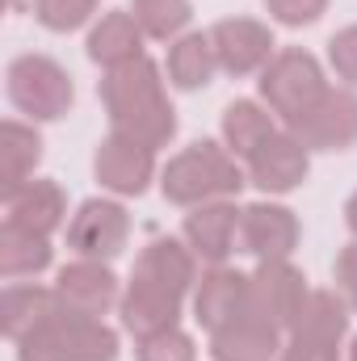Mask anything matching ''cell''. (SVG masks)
I'll use <instances>...</instances> for the list:
<instances>
[{
  "instance_id": "cell-26",
  "label": "cell",
  "mask_w": 357,
  "mask_h": 361,
  "mask_svg": "<svg viewBox=\"0 0 357 361\" xmlns=\"http://www.w3.org/2000/svg\"><path fill=\"white\" fill-rule=\"evenodd\" d=\"M55 265V248L47 235H30L17 227H0V277L4 281H25Z\"/></svg>"
},
{
  "instance_id": "cell-22",
  "label": "cell",
  "mask_w": 357,
  "mask_h": 361,
  "mask_svg": "<svg viewBox=\"0 0 357 361\" xmlns=\"http://www.w3.org/2000/svg\"><path fill=\"white\" fill-rule=\"evenodd\" d=\"M59 311L55 286H38V281H8L0 294V328L8 336V345L25 341L34 328H42L51 315Z\"/></svg>"
},
{
  "instance_id": "cell-12",
  "label": "cell",
  "mask_w": 357,
  "mask_h": 361,
  "mask_svg": "<svg viewBox=\"0 0 357 361\" xmlns=\"http://www.w3.org/2000/svg\"><path fill=\"white\" fill-rule=\"evenodd\" d=\"M303 240V223L286 202L261 197L253 206H244L240 219V248L257 261H290L294 248Z\"/></svg>"
},
{
  "instance_id": "cell-14",
  "label": "cell",
  "mask_w": 357,
  "mask_h": 361,
  "mask_svg": "<svg viewBox=\"0 0 357 361\" xmlns=\"http://www.w3.org/2000/svg\"><path fill=\"white\" fill-rule=\"evenodd\" d=\"M240 219L244 206H236V197L193 206L181 223V240L193 248L202 265H227V257L240 248Z\"/></svg>"
},
{
  "instance_id": "cell-28",
  "label": "cell",
  "mask_w": 357,
  "mask_h": 361,
  "mask_svg": "<svg viewBox=\"0 0 357 361\" xmlns=\"http://www.w3.org/2000/svg\"><path fill=\"white\" fill-rule=\"evenodd\" d=\"M97 4H101V0H30L34 21H38L42 30H51V34H76V30L92 25V21L101 17Z\"/></svg>"
},
{
  "instance_id": "cell-6",
  "label": "cell",
  "mask_w": 357,
  "mask_h": 361,
  "mask_svg": "<svg viewBox=\"0 0 357 361\" xmlns=\"http://www.w3.org/2000/svg\"><path fill=\"white\" fill-rule=\"evenodd\" d=\"M68 248L80 257V261H118L131 244V214L122 206V197H109V193H97L85 197L76 206V214L68 219Z\"/></svg>"
},
{
  "instance_id": "cell-9",
  "label": "cell",
  "mask_w": 357,
  "mask_h": 361,
  "mask_svg": "<svg viewBox=\"0 0 357 361\" xmlns=\"http://www.w3.org/2000/svg\"><path fill=\"white\" fill-rule=\"evenodd\" d=\"M307 294L311 286L294 261H257V269L248 273V311L282 332H290Z\"/></svg>"
},
{
  "instance_id": "cell-27",
  "label": "cell",
  "mask_w": 357,
  "mask_h": 361,
  "mask_svg": "<svg viewBox=\"0 0 357 361\" xmlns=\"http://www.w3.org/2000/svg\"><path fill=\"white\" fill-rule=\"evenodd\" d=\"M131 13L152 42H177L181 34H189L193 0H131Z\"/></svg>"
},
{
  "instance_id": "cell-7",
  "label": "cell",
  "mask_w": 357,
  "mask_h": 361,
  "mask_svg": "<svg viewBox=\"0 0 357 361\" xmlns=\"http://www.w3.org/2000/svg\"><path fill=\"white\" fill-rule=\"evenodd\" d=\"M92 177L109 197H143L152 180H160V160L152 147L109 130L92 152Z\"/></svg>"
},
{
  "instance_id": "cell-10",
  "label": "cell",
  "mask_w": 357,
  "mask_h": 361,
  "mask_svg": "<svg viewBox=\"0 0 357 361\" xmlns=\"http://www.w3.org/2000/svg\"><path fill=\"white\" fill-rule=\"evenodd\" d=\"M210 47L219 59V72L227 76H261L265 63L277 55V38L261 17H223L210 25Z\"/></svg>"
},
{
  "instance_id": "cell-20",
  "label": "cell",
  "mask_w": 357,
  "mask_h": 361,
  "mask_svg": "<svg viewBox=\"0 0 357 361\" xmlns=\"http://www.w3.org/2000/svg\"><path fill=\"white\" fill-rule=\"evenodd\" d=\"M282 349H286V332L265 324L253 311H244L227 328L210 332V357L214 361H277Z\"/></svg>"
},
{
  "instance_id": "cell-23",
  "label": "cell",
  "mask_w": 357,
  "mask_h": 361,
  "mask_svg": "<svg viewBox=\"0 0 357 361\" xmlns=\"http://www.w3.org/2000/svg\"><path fill=\"white\" fill-rule=\"evenodd\" d=\"M273 135H277V118L269 114V105H261V97H240L219 118V139L236 160H248Z\"/></svg>"
},
{
  "instance_id": "cell-17",
  "label": "cell",
  "mask_w": 357,
  "mask_h": 361,
  "mask_svg": "<svg viewBox=\"0 0 357 361\" xmlns=\"http://www.w3.org/2000/svg\"><path fill=\"white\" fill-rule=\"evenodd\" d=\"M4 227L30 231V235H55L68 227V193L51 177H34L17 193L4 197Z\"/></svg>"
},
{
  "instance_id": "cell-5",
  "label": "cell",
  "mask_w": 357,
  "mask_h": 361,
  "mask_svg": "<svg viewBox=\"0 0 357 361\" xmlns=\"http://www.w3.org/2000/svg\"><path fill=\"white\" fill-rule=\"evenodd\" d=\"M328 89H332V80H328L324 63H320L311 51H303V47L277 51L265 63V72L257 76V97H261V105H269V114L282 118V122L303 118Z\"/></svg>"
},
{
  "instance_id": "cell-3",
  "label": "cell",
  "mask_w": 357,
  "mask_h": 361,
  "mask_svg": "<svg viewBox=\"0 0 357 361\" xmlns=\"http://www.w3.org/2000/svg\"><path fill=\"white\" fill-rule=\"evenodd\" d=\"M13 349L17 361H118L122 336L105 319H89L59 307L42 328H34Z\"/></svg>"
},
{
  "instance_id": "cell-21",
  "label": "cell",
  "mask_w": 357,
  "mask_h": 361,
  "mask_svg": "<svg viewBox=\"0 0 357 361\" xmlns=\"http://www.w3.org/2000/svg\"><path fill=\"white\" fill-rule=\"evenodd\" d=\"M143 42H147V34L139 30V21H135L131 8H105V13L89 25L85 51H89V59L101 72H109V68H122V63L147 55Z\"/></svg>"
},
{
  "instance_id": "cell-15",
  "label": "cell",
  "mask_w": 357,
  "mask_h": 361,
  "mask_svg": "<svg viewBox=\"0 0 357 361\" xmlns=\"http://www.w3.org/2000/svg\"><path fill=\"white\" fill-rule=\"evenodd\" d=\"M189 307H193V324L206 336L227 328L248 311V273H240L236 265H206L193 286Z\"/></svg>"
},
{
  "instance_id": "cell-16",
  "label": "cell",
  "mask_w": 357,
  "mask_h": 361,
  "mask_svg": "<svg viewBox=\"0 0 357 361\" xmlns=\"http://www.w3.org/2000/svg\"><path fill=\"white\" fill-rule=\"evenodd\" d=\"M202 261L193 257V248L181 240V235H156V240H147L143 248H139V257H135V269L131 277H139V281H152V286H160V290H169V294H177V298H193V286H198V269Z\"/></svg>"
},
{
  "instance_id": "cell-25",
  "label": "cell",
  "mask_w": 357,
  "mask_h": 361,
  "mask_svg": "<svg viewBox=\"0 0 357 361\" xmlns=\"http://www.w3.org/2000/svg\"><path fill=\"white\" fill-rule=\"evenodd\" d=\"M0 135H4V185L0 189L8 197L21 185H30L34 173H38V164H42V135L25 118H8Z\"/></svg>"
},
{
  "instance_id": "cell-24",
  "label": "cell",
  "mask_w": 357,
  "mask_h": 361,
  "mask_svg": "<svg viewBox=\"0 0 357 361\" xmlns=\"http://www.w3.org/2000/svg\"><path fill=\"white\" fill-rule=\"evenodd\" d=\"M214 72H219V59H214V47H210V30H189L177 42H169L164 76L177 92L206 89L214 80Z\"/></svg>"
},
{
  "instance_id": "cell-18",
  "label": "cell",
  "mask_w": 357,
  "mask_h": 361,
  "mask_svg": "<svg viewBox=\"0 0 357 361\" xmlns=\"http://www.w3.org/2000/svg\"><path fill=\"white\" fill-rule=\"evenodd\" d=\"M349 324H353V311H349V302H345L337 290H311L307 302H303V311L294 315L286 341L341 353L345 341H349Z\"/></svg>"
},
{
  "instance_id": "cell-8",
  "label": "cell",
  "mask_w": 357,
  "mask_h": 361,
  "mask_svg": "<svg viewBox=\"0 0 357 361\" xmlns=\"http://www.w3.org/2000/svg\"><path fill=\"white\" fill-rule=\"evenodd\" d=\"M286 130L315 156V152H349L357 147V89L332 85L303 118L286 122Z\"/></svg>"
},
{
  "instance_id": "cell-4",
  "label": "cell",
  "mask_w": 357,
  "mask_h": 361,
  "mask_svg": "<svg viewBox=\"0 0 357 361\" xmlns=\"http://www.w3.org/2000/svg\"><path fill=\"white\" fill-rule=\"evenodd\" d=\"M4 92H8V105L34 126L63 122L76 105V85L68 68L38 51H25L4 68Z\"/></svg>"
},
{
  "instance_id": "cell-30",
  "label": "cell",
  "mask_w": 357,
  "mask_h": 361,
  "mask_svg": "<svg viewBox=\"0 0 357 361\" xmlns=\"http://www.w3.org/2000/svg\"><path fill=\"white\" fill-rule=\"evenodd\" d=\"M328 68L345 89H357V21L328 38Z\"/></svg>"
},
{
  "instance_id": "cell-29",
  "label": "cell",
  "mask_w": 357,
  "mask_h": 361,
  "mask_svg": "<svg viewBox=\"0 0 357 361\" xmlns=\"http://www.w3.org/2000/svg\"><path fill=\"white\" fill-rule=\"evenodd\" d=\"M135 361H198V341L177 324V328L135 341Z\"/></svg>"
},
{
  "instance_id": "cell-31",
  "label": "cell",
  "mask_w": 357,
  "mask_h": 361,
  "mask_svg": "<svg viewBox=\"0 0 357 361\" xmlns=\"http://www.w3.org/2000/svg\"><path fill=\"white\" fill-rule=\"evenodd\" d=\"M265 13L273 25L303 30V25H315L328 13V0H265Z\"/></svg>"
},
{
  "instance_id": "cell-1",
  "label": "cell",
  "mask_w": 357,
  "mask_h": 361,
  "mask_svg": "<svg viewBox=\"0 0 357 361\" xmlns=\"http://www.w3.org/2000/svg\"><path fill=\"white\" fill-rule=\"evenodd\" d=\"M97 97H101V109H105L114 135H126L152 152H160L177 139V109L169 101V80L152 55L109 68L97 80Z\"/></svg>"
},
{
  "instance_id": "cell-35",
  "label": "cell",
  "mask_w": 357,
  "mask_h": 361,
  "mask_svg": "<svg viewBox=\"0 0 357 361\" xmlns=\"http://www.w3.org/2000/svg\"><path fill=\"white\" fill-rule=\"evenodd\" d=\"M345 361H357V336L349 341V357H345Z\"/></svg>"
},
{
  "instance_id": "cell-2",
  "label": "cell",
  "mask_w": 357,
  "mask_h": 361,
  "mask_svg": "<svg viewBox=\"0 0 357 361\" xmlns=\"http://www.w3.org/2000/svg\"><path fill=\"white\" fill-rule=\"evenodd\" d=\"M244 185H248L244 160H236L223 147V139H198V143L181 147L177 156H169V164L160 169V193H164V202H173L181 210L240 197Z\"/></svg>"
},
{
  "instance_id": "cell-11",
  "label": "cell",
  "mask_w": 357,
  "mask_h": 361,
  "mask_svg": "<svg viewBox=\"0 0 357 361\" xmlns=\"http://www.w3.org/2000/svg\"><path fill=\"white\" fill-rule=\"evenodd\" d=\"M51 286H55V298H59L63 311L89 315V319H105L122 302V281L105 261H80L76 257L72 265H63L55 273Z\"/></svg>"
},
{
  "instance_id": "cell-34",
  "label": "cell",
  "mask_w": 357,
  "mask_h": 361,
  "mask_svg": "<svg viewBox=\"0 0 357 361\" xmlns=\"http://www.w3.org/2000/svg\"><path fill=\"white\" fill-rule=\"evenodd\" d=\"M345 227H349V235L357 240V189L345 197Z\"/></svg>"
},
{
  "instance_id": "cell-33",
  "label": "cell",
  "mask_w": 357,
  "mask_h": 361,
  "mask_svg": "<svg viewBox=\"0 0 357 361\" xmlns=\"http://www.w3.org/2000/svg\"><path fill=\"white\" fill-rule=\"evenodd\" d=\"M277 361H341V353L332 349H315V345H298V341H286L282 357Z\"/></svg>"
},
{
  "instance_id": "cell-19",
  "label": "cell",
  "mask_w": 357,
  "mask_h": 361,
  "mask_svg": "<svg viewBox=\"0 0 357 361\" xmlns=\"http://www.w3.org/2000/svg\"><path fill=\"white\" fill-rule=\"evenodd\" d=\"M181 315H185V298L152 286V281H139L131 277L122 286V302H118V319H122V332L143 341V336H156L164 328H177Z\"/></svg>"
},
{
  "instance_id": "cell-32",
  "label": "cell",
  "mask_w": 357,
  "mask_h": 361,
  "mask_svg": "<svg viewBox=\"0 0 357 361\" xmlns=\"http://www.w3.org/2000/svg\"><path fill=\"white\" fill-rule=\"evenodd\" d=\"M332 290L349 302V311L357 315V240H349V244L337 252V265H332Z\"/></svg>"
},
{
  "instance_id": "cell-13",
  "label": "cell",
  "mask_w": 357,
  "mask_h": 361,
  "mask_svg": "<svg viewBox=\"0 0 357 361\" xmlns=\"http://www.w3.org/2000/svg\"><path fill=\"white\" fill-rule=\"evenodd\" d=\"M244 173H248V185L261 189L265 197H286L303 189V180L311 177V152L290 130H277L244 160Z\"/></svg>"
}]
</instances>
